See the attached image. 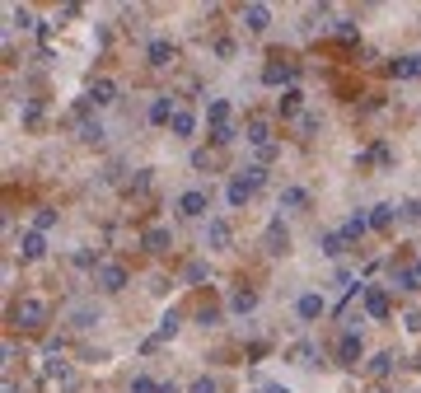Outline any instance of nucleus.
I'll use <instances>...</instances> for the list:
<instances>
[{
  "mask_svg": "<svg viewBox=\"0 0 421 393\" xmlns=\"http://www.w3.org/2000/svg\"><path fill=\"white\" fill-rule=\"evenodd\" d=\"M14 323L28 328V333H38V328L47 323V304L33 300V295H28V300H19V304H14Z\"/></svg>",
  "mask_w": 421,
  "mask_h": 393,
  "instance_id": "nucleus-1",
  "label": "nucleus"
},
{
  "mask_svg": "<svg viewBox=\"0 0 421 393\" xmlns=\"http://www.w3.org/2000/svg\"><path fill=\"white\" fill-rule=\"evenodd\" d=\"M337 365H361V356H366V342H361V333H342L333 347Z\"/></svg>",
  "mask_w": 421,
  "mask_h": 393,
  "instance_id": "nucleus-2",
  "label": "nucleus"
},
{
  "mask_svg": "<svg viewBox=\"0 0 421 393\" xmlns=\"http://www.w3.org/2000/svg\"><path fill=\"white\" fill-rule=\"evenodd\" d=\"M295 75H299V66L295 61H272V66L262 70V85H272V90H281V85H286V90H295Z\"/></svg>",
  "mask_w": 421,
  "mask_h": 393,
  "instance_id": "nucleus-3",
  "label": "nucleus"
},
{
  "mask_svg": "<svg viewBox=\"0 0 421 393\" xmlns=\"http://www.w3.org/2000/svg\"><path fill=\"white\" fill-rule=\"evenodd\" d=\"M94 281H99V291L117 295V291H127V267H122V262H99Z\"/></svg>",
  "mask_w": 421,
  "mask_h": 393,
  "instance_id": "nucleus-4",
  "label": "nucleus"
},
{
  "mask_svg": "<svg viewBox=\"0 0 421 393\" xmlns=\"http://www.w3.org/2000/svg\"><path fill=\"white\" fill-rule=\"evenodd\" d=\"M178 215H183V220H201V215H206V192H201V188H192V192H183V197H178Z\"/></svg>",
  "mask_w": 421,
  "mask_h": 393,
  "instance_id": "nucleus-5",
  "label": "nucleus"
},
{
  "mask_svg": "<svg viewBox=\"0 0 421 393\" xmlns=\"http://www.w3.org/2000/svg\"><path fill=\"white\" fill-rule=\"evenodd\" d=\"M141 248L145 253H169V248H174V230H169V225H150L141 235Z\"/></svg>",
  "mask_w": 421,
  "mask_h": 393,
  "instance_id": "nucleus-6",
  "label": "nucleus"
},
{
  "mask_svg": "<svg viewBox=\"0 0 421 393\" xmlns=\"http://www.w3.org/2000/svg\"><path fill=\"white\" fill-rule=\"evenodd\" d=\"M19 258H23V262H38V258H47V239L38 235V230L19 235Z\"/></svg>",
  "mask_w": 421,
  "mask_h": 393,
  "instance_id": "nucleus-7",
  "label": "nucleus"
},
{
  "mask_svg": "<svg viewBox=\"0 0 421 393\" xmlns=\"http://www.w3.org/2000/svg\"><path fill=\"white\" fill-rule=\"evenodd\" d=\"M361 300H366V314L370 318H388V291H384V286H366Z\"/></svg>",
  "mask_w": 421,
  "mask_h": 393,
  "instance_id": "nucleus-8",
  "label": "nucleus"
},
{
  "mask_svg": "<svg viewBox=\"0 0 421 393\" xmlns=\"http://www.w3.org/2000/svg\"><path fill=\"white\" fill-rule=\"evenodd\" d=\"M323 309H328V304H323V295H299L295 300V314H299V323H314V318H323Z\"/></svg>",
  "mask_w": 421,
  "mask_h": 393,
  "instance_id": "nucleus-9",
  "label": "nucleus"
},
{
  "mask_svg": "<svg viewBox=\"0 0 421 393\" xmlns=\"http://www.w3.org/2000/svg\"><path fill=\"white\" fill-rule=\"evenodd\" d=\"M244 141H248L253 150H267V146H272V122H262V117H253V122L244 126Z\"/></svg>",
  "mask_w": 421,
  "mask_h": 393,
  "instance_id": "nucleus-10",
  "label": "nucleus"
},
{
  "mask_svg": "<svg viewBox=\"0 0 421 393\" xmlns=\"http://www.w3.org/2000/svg\"><path fill=\"white\" fill-rule=\"evenodd\" d=\"M89 103H94V108L117 103V80H94V85H89Z\"/></svg>",
  "mask_w": 421,
  "mask_h": 393,
  "instance_id": "nucleus-11",
  "label": "nucleus"
},
{
  "mask_svg": "<svg viewBox=\"0 0 421 393\" xmlns=\"http://www.w3.org/2000/svg\"><path fill=\"white\" fill-rule=\"evenodd\" d=\"M262 244H267V253H286V248H290V230L281 220H272V225H267V235H262Z\"/></svg>",
  "mask_w": 421,
  "mask_h": 393,
  "instance_id": "nucleus-12",
  "label": "nucleus"
},
{
  "mask_svg": "<svg viewBox=\"0 0 421 393\" xmlns=\"http://www.w3.org/2000/svg\"><path fill=\"white\" fill-rule=\"evenodd\" d=\"M145 56H150V66H174V56H178V47L169 43V38H155V43L145 47Z\"/></svg>",
  "mask_w": 421,
  "mask_h": 393,
  "instance_id": "nucleus-13",
  "label": "nucleus"
},
{
  "mask_svg": "<svg viewBox=\"0 0 421 393\" xmlns=\"http://www.w3.org/2000/svg\"><path fill=\"white\" fill-rule=\"evenodd\" d=\"M230 220H206V248H215V253H220V248H230Z\"/></svg>",
  "mask_w": 421,
  "mask_h": 393,
  "instance_id": "nucleus-14",
  "label": "nucleus"
},
{
  "mask_svg": "<svg viewBox=\"0 0 421 393\" xmlns=\"http://www.w3.org/2000/svg\"><path fill=\"white\" fill-rule=\"evenodd\" d=\"M178 117V99L174 94H159L155 103H150V122H174Z\"/></svg>",
  "mask_w": 421,
  "mask_h": 393,
  "instance_id": "nucleus-15",
  "label": "nucleus"
},
{
  "mask_svg": "<svg viewBox=\"0 0 421 393\" xmlns=\"http://www.w3.org/2000/svg\"><path fill=\"white\" fill-rule=\"evenodd\" d=\"M174 333H178V314H164V318H159V328H155V337H145V351H155L159 342H169Z\"/></svg>",
  "mask_w": 421,
  "mask_h": 393,
  "instance_id": "nucleus-16",
  "label": "nucleus"
},
{
  "mask_svg": "<svg viewBox=\"0 0 421 393\" xmlns=\"http://www.w3.org/2000/svg\"><path fill=\"white\" fill-rule=\"evenodd\" d=\"M244 23H248V28H253V33H262L267 23H272V10H267V5H257V0H253V5H244Z\"/></svg>",
  "mask_w": 421,
  "mask_h": 393,
  "instance_id": "nucleus-17",
  "label": "nucleus"
},
{
  "mask_svg": "<svg viewBox=\"0 0 421 393\" xmlns=\"http://www.w3.org/2000/svg\"><path fill=\"white\" fill-rule=\"evenodd\" d=\"M299 108H304V90H281V99H277V112H281V117H295Z\"/></svg>",
  "mask_w": 421,
  "mask_h": 393,
  "instance_id": "nucleus-18",
  "label": "nucleus"
},
{
  "mask_svg": "<svg viewBox=\"0 0 421 393\" xmlns=\"http://www.w3.org/2000/svg\"><path fill=\"white\" fill-rule=\"evenodd\" d=\"M388 75H393V80H412V75H421L417 56H393V61H388Z\"/></svg>",
  "mask_w": 421,
  "mask_h": 393,
  "instance_id": "nucleus-19",
  "label": "nucleus"
},
{
  "mask_svg": "<svg viewBox=\"0 0 421 393\" xmlns=\"http://www.w3.org/2000/svg\"><path fill=\"white\" fill-rule=\"evenodd\" d=\"M70 323H75V328H94V323H99V304L80 300L75 309H70Z\"/></svg>",
  "mask_w": 421,
  "mask_h": 393,
  "instance_id": "nucleus-20",
  "label": "nucleus"
},
{
  "mask_svg": "<svg viewBox=\"0 0 421 393\" xmlns=\"http://www.w3.org/2000/svg\"><path fill=\"white\" fill-rule=\"evenodd\" d=\"M248 197H253V188H248L244 178H230V188H225V202L239 211V206H248Z\"/></svg>",
  "mask_w": 421,
  "mask_h": 393,
  "instance_id": "nucleus-21",
  "label": "nucleus"
},
{
  "mask_svg": "<svg viewBox=\"0 0 421 393\" xmlns=\"http://www.w3.org/2000/svg\"><path fill=\"white\" fill-rule=\"evenodd\" d=\"M230 309H234V314H253V309H257V291H248V286H239V291L230 295Z\"/></svg>",
  "mask_w": 421,
  "mask_h": 393,
  "instance_id": "nucleus-22",
  "label": "nucleus"
},
{
  "mask_svg": "<svg viewBox=\"0 0 421 393\" xmlns=\"http://www.w3.org/2000/svg\"><path fill=\"white\" fill-rule=\"evenodd\" d=\"M393 220H398V206L393 202H379L375 211H370V230H388Z\"/></svg>",
  "mask_w": 421,
  "mask_h": 393,
  "instance_id": "nucleus-23",
  "label": "nucleus"
},
{
  "mask_svg": "<svg viewBox=\"0 0 421 393\" xmlns=\"http://www.w3.org/2000/svg\"><path fill=\"white\" fill-rule=\"evenodd\" d=\"M169 131H174L178 141H188V136L197 131V117H192L188 108H178V117H174V122H169Z\"/></svg>",
  "mask_w": 421,
  "mask_h": 393,
  "instance_id": "nucleus-24",
  "label": "nucleus"
},
{
  "mask_svg": "<svg viewBox=\"0 0 421 393\" xmlns=\"http://www.w3.org/2000/svg\"><path fill=\"white\" fill-rule=\"evenodd\" d=\"M206 122H210V131H215V126H230V103H225V99H210L206 103Z\"/></svg>",
  "mask_w": 421,
  "mask_h": 393,
  "instance_id": "nucleus-25",
  "label": "nucleus"
},
{
  "mask_svg": "<svg viewBox=\"0 0 421 393\" xmlns=\"http://www.w3.org/2000/svg\"><path fill=\"white\" fill-rule=\"evenodd\" d=\"M319 248L328 253V258H342V253H346V235H342V230H328V235L319 239Z\"/></svg>",
  "mask_w": 421,
  "mask_h": 393,
  "instance_id": "nucleus-26",
  "label": "nucleus"
},
{
  "mask_svg": "<svg viewBox=\"0 0 421 393\" xmlns=\"http://www.w3.org/2000/svg\"><path fill=\"white\" fill-rule=\"evenodd\" d=\"M304 202H309V192H304V188H281V211H299Z\"/></svg>",
  "mask_w": 421,
  "mask_h": 393,
  "instance_id": "nucleus-27",
  "label": "nucleus"
},
{
  "mask_svg": "<svg viewBox=\"0 0 421 393\" xmlns=\"http://www.w3.org/2000/svg\"><path fill=\"white\" fill-rule=\"evenodd\" d=\"M393 365H398V356H393V351H379V356L370 360V375H375V379H384V375H393Z\"/></svg>",
  "mask_w": 421,
  "mask_h": 393,
  "instance_id": "nucleus-28",
  "label": "nucleus"
},
{
  "mask_svg": "<svg viewBox=\"0 0 421 393\" xmlns=\"http://www.w3.org/2000/svg\"><path fill=\"white\" fill-rule=\"evenodd\" d=\"M290 360H295V365H314V360H319V347H314V342H295V347H290Z\"/></svg>",
  "mask_w": 421,
  "mask_h": 393,
  "instance_id": "nucleus-29",
  "label": "nucleus"
},
{
  "mask_svg": "<svg viewBox=\"0 0 421 393\" xmlns=\"http://www.w3.org/2000/svg\"><path fill=\"white\" fill-rule=\"evenodd\" d=\"M366 230H370V215H351V220L342 225V235H346V244H356V239L366 235Z\"/></svg>",
  "mask_w": 421,
  "mask_h": 393,
  "instance_id": "nucleus-30",
  "label": "nucleus"
},
{
  "mask_svg": "<svg viewBox=\"0 0 421 393\" xmlns=\"http://www.w3.org/2000/svg\"><path fill=\"white\" fill-rule=\"evenodd\" d=\"M239 178H244L248 188H262V183H267V168L262 164H244V168H239Z\"/></svg>",
  "mask_w": 421,
  "mask_h": 393,
  "instance_id": "nucleus-31",
  "label": "nucleus"
},
{
  "mask_svg": "<svg viewBox=\"0 0 421 393\" xmlns=\"http://www.w3.org/2000/svg\"><path fill=\"white\" fill-rule=\"evenodd\" d=\"M80 141H103V122L99 117H94V122H89V117L80 122Z\"/></svg>",
  "mask_w": 421,
  "mask_h": 393,
  "instance_id": "nucleus-32",
  "label": "nucleus"
},
{
  "mask_svg": "<svg viewBox=\"0 0 421 393\" xmlns=\"http://www.w3.org/2000/svg\"><path fill=\"white\" fill-rule=\"evenodd\" d=\"M299 136H314V131H319V112H299Z\"/></svg>",
  "mask_w": 421,
  "mask_h": 393,
  "instance_id": "nucleus-33",
  "label": "nucleus"
},
{
  "mask_svg": "<svg viewBox=\"0 0 421 393\" xmlns=\"http://www.w3.org/2000/svg\"><path fill=\"white\" fill-rule=\"evenodd\" d=\"M10 19L19 23V28H33V10H28V5H14V10H10Z\"/></svg>",
  "mask_w": 421,
  "mask_h": 393,
  "instance_id": "nucleus-34",
  "label": "nucleus"
},
{
  "mask_svg": "<svg viewBox=\"0 0 421 393\" xmlns=\"http://www.w3.org/2000/svg\"><path fill=\"white\" fill-rule=\"evenodd\" d=\"M52 225H56V211H38V215H33V230H38V235H47Z\"/></svg>",
  "mask_w": 421,
  "mask_h": 393,
  "instance_id": "nucleus-35",
  "label": "nucleus"
},
{
  "mask_svg": "<svg viewBox=\"0 0 421 393\" xmlns=\"http://www.w3.org/2000/svg\"><path fill=\"white\" fill-rule=\"evenodd\" d=\"M183 276H188V281H206V276H210V267L197 258V262H188V271H183Z\"/></svg>",
  "mask_w": 421,
  "mask_h": 393,
  "instance_id": "nucleus-36",
  "label": "nucleus"
},
{
  "mask_svg": "<svg viewBox=\"0 0 421 393\" xmlns=\"http://www.w3.org/2000/svg\"><path fill=\"white\" fill-rule=\"evenodd\" d=\"M337 38H342V43H356V23L351 19H337V28H333Z\"/></svg>",
  "mask_w": 421,
  "mask_h": 393,
  "instance_id": "nucleus-37",
  "label": "nucleus"
},
{
  "mask_svg": "<svg viewBox=\"0 0 421 393\" xmlns=\"http://www.w3.org/2000/svg\"><path fill=\"white\" fill-rule=\"evenodd\" d=\"M188 393H220V384L210 379V375H201V379H197V384H192V389H188Z\"/></svg>",
  "mask_w": 421,
  "mask_h": 393,
  "instance_id": "nucleus-38",
  "label": "nucleus"
},
{
  "mask_svg": "<svg viewBox=\"0 0 421 393\" xmlns=\"http://www.w3.org/2000/svg\"><path fill=\"white\" fill-rule=\"evenodd\" d=\"M234 136H239V131H234V126H215V131H210V141H215V146H230Z\"/></svg>",
  "mask_w": 421,
  "mask_h": 393,
  "instance_id": "nucleus-39",
  "label": "nucleus"
},
{
  "mask_svg": "<svg viewBox=\"0 0 421 393\" xmlns=\"http://www.w3.org/2000/svg\"><path fill=\"white\" fill-rule=\"evenodd\" d=\"M197 318H201V323H215V318H220V309H215V304H201Z\"/></svg>",
  "mask_w": 421,
  "mask_h": 393,
  "instance_id": "nucleus-40",
  "label": "nucleus"
},
{
  "mask_svg": "<svg viewBox=\"0 0 421 393\" xmlns=\"http://www.w3.org/2000/svg\"><path fill=\"white\" fill-rule=\"evenodd\" d=\"M132 393H159V384H150V379L141 375V379H132Z\"/></svg>",
  "mask_w": 421,
  "mask_h": 393,
  "instance_id": "nucleus-41",
  "label": "nucleus"
},
{
  "mask_svg": "<svg viewBox=\"0 0 421 393\" xmlns=\"http://www.w3.org/2000/svg\"><path fill=\"white\" fill-rule=\"evenodd\" d=\"M215 56H225V61L234 56V43H230V38H220V43H215Z\"/></svg>",
  "mask_w": 421,
  "mask_h": 393,
  "instance_id": "nucleus-42",
  "label": "nucleus"
},
{
  "mask_svg": "<svg viewBox=\"0 0 421 393\" xmlns=\"http://www.w3.org/2000/svg\"><path fill=\"white\" fill-rule=\"evenodd\" d=\"M403 215H407V220H421V197H417V202H412V206H407Z\"/></svg>",
  "mask_w": 421,
  "mask_h": 393,
  "instance_id": "nucleus-43",
  "label": "nucleus"
},
{
  "mask_svg": "<svg viewBox=\"0 0 421 393\" xmlns=\"http://www.w3.org/2000/svg\"><path fill=\"white\" fill-rule=\"evenodd\" d=\"M262 393H290V389H286V384H267Z\"/></svg>",
  "mask_w": 421,
  "mask_h": 393,
  "instance_id": "nucleus-44",
  "label": "nucleus"
},
{
  "mask_svg": "<svg viewBox=\"0 0 421 393\" xmlns=\"http://www.w3.org/2000/svg\"><path fill=\"white\" fill-rule=\"evenodd\" d=\"M159 393H178V389H174V384H159Z\"/></svg>",
  "mask_w": 421,
  "mask_h": 393,
  "instance_id": "nucleus-45",
  "label": "nucleus"
},
{
  "mask_svg": "<svg viewBox=\"0 0 421 393\" xmlns=\"http://www.w3.org/2000/svg\"><path fill=\"white\" fill-rule=\"evenodd\" d=\"M412 267H417V276H421V258H417V262H412Z\"/></svg>",
  "mask_w": 421,
  "mask_h": 393,
  "instance_id": "nucleus-46",
  "label": "nucleus"
}]
</instances>
